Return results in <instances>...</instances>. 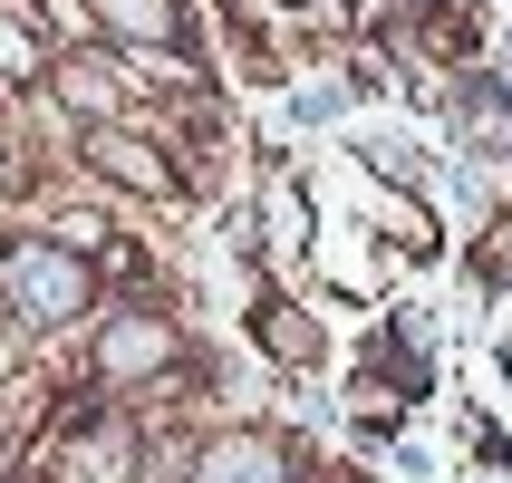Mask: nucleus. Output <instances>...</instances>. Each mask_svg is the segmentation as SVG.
Listing matches in <instances>:
<instances>
[{
  "mask_svg": "<svg viewBox=\"0 0 512 483\" xmlns=\"http://www.w3.org/2000/svg\"><path fill=\"white\" fill-rule=\"evenodd\" d=\"M0 68H29V39H20V29H0Z\"/></svg>",
  "mask_w": 512,
  "mask_h": 483,
  "instance_id": "3",
  "label": "nucleus"
},
{
  "mask_svg": "<svg viewBox=\"0 0 512 483\" xmlns=\"http://www.w3.org/2000/svg\"><path fill=\"white\" fill-rule=\"evenodd\" d=\"M10 281H20L39 310H58V300H68V271H58V261H39V252H10Z\"/></svg>",
  "mask_w": 512,
  "mask_h": 483,
  "instance_id": "1",
  "label": "nucleus"
},
{
  "mask_svg": "<svg viewBox=\"0 0 512 483\" xmlns=\"http://www.w3.org/2000/svg\"><path fill=\"white\" fill-rule=\"evenodd\" d=\"M97 155H107V165H116V174H126V184H174V174H165V165H145L136 145H97Z\"/></svg>",
  "mask_w": 512,
  "mask_h": 483,
  "instance_id": "2",
  "label": "nucleus"
}]
</instances>
